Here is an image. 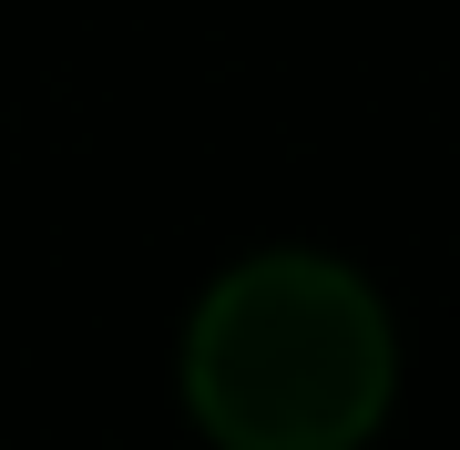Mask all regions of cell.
<instances>
[{"instance_id": "cell-1", "label": "cell", "mask_w": 460, "mask_h": 450, "mask_svg": "<svg viewBox=\"0 0 460 450\" xmlns=\"http://www.w3.org/2000/svg\"><path fill=\"white\" fill-rule=\"evenodd\" d=\"M389 389V317L338 256H246L184 328V400L215 450H358Z\"/></svg>"}]
</instances>
